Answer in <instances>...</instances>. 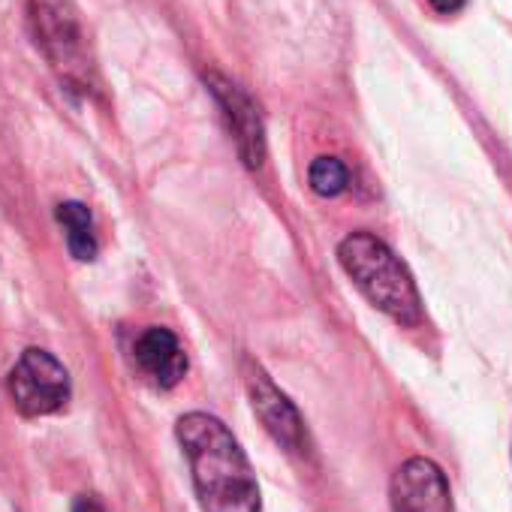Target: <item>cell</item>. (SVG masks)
I'll return each instance as SVG.
<instances>
[{"mask_svg": "<svg viewBox=\"0 0 512 512\" xmlns=\"http://www.w3.org/2000/svg\"><path fill=\"white\" fill-rule=\"evenodd\" d=\"M175 434L190 461L202 512H260V485L250 461L220 419L187 413Z\"/></svg>", "mask_w": 512, "mask_h": 512, "instance_id": "obj_1", "label": "cell"}, {"mask_svg": "<svg viewBox=\"0 0 512 512\" xmlns=\"http://www.w3.org/2000/svg\"><path fill=\"white\" fill-rule=\"evenodd\" d=\"M431 4V10H437V13H443V16H452V13H458L467 0H428Z\"/></svg>", "mask_w": 512, "mask_h": 512, "instance_id": "obj_11", "label": "cell"}, {"mask_svg": "<svg viewBox=\"0 0 512 512\" xmlns=\"http://www.w3.org/2000/svg\"><path fill=\"white\" fill-rule=\"evenodd\" d=\"M133 359H136V368L142 371V377L148 383H154L157 389H172L187 374L184 347L178 344V338L169 329H160V326H151L136 338Z\"/></svg>", "mask_w": 512, "mask_h": 512, "instance_id": "obj_8", "label": "cell"}, {"mask_svg": "<svg viewBox=\"0 0 512 512\" xmlns=\"http://www.w3.org/2000/svg\"><path fill=\"white\" fill-rule=\"evenodd\" d=\"M58 220L67 232V247L79 263H91L97 256V232L94 217L82 202H64L58 205Z\"/></svg>", "mask_w": 512, "mask_h": 512, "instance_id": "obj_9", "label": "cell"}, {"mask_svg": "<svg viewBox=\"0 0 512 512\" xmlns=\"http://www.w3.org/2000/svg\"><path fill=\"white\" fill-rule=\"evenodd\" d=\"M10 398L25 416H52L70 401V374L46 350H25L10 371Z\"/></svg>", "mask_w": 512, "mask_h": 512, "instance_id": "obj_4", "label": "cell"}, {"mask_svg": "<svg viewBox=\"0 0 512 512\" xmlns=\"http://www.w3.org/2000/svg\"><path fill=\"white\" fill-rule=\"evenodd\" d=\"M31 19H34L37 43L43 46L52 67L61 73V79L73 85H88L91 82L88 37L70 0H31Z\"/></svg>", "mask_w": 512, "mask_h": 512, "instance_id": "obj_3", "label": "cell"}, {"mask_svg": "<svg viewBox=\"0 0 512 512\" xmlns=\"http://www.w3.org/2000/svg\"><path fill=\"white\" fill-rule=\"evenodd\" d=\"M308 178H311L314 193H320V196H338V193H344V187L350 181L347 166L338 157H317L308 169Z\"/></svg>", "mask_w": 512, "mask_h": 512, "instance_id": "obj_10", "label": "cell"}, {"mask_svg": "<svg viewBox=\"0 0 512 512\" xmlns=\"http://www.w3.org/2000/svg\"><path fill=\"white\" fill-rule=\"evenodd\" d=\"M244 386L253 404V413L260 416V422L266 425V431L290 452L302 455L308 452V431L305 422L299 416V410L293 407V401L272 383V377L256 365V362H244Z\"/></svg>", "mask_w": 512, "mask_h": 512, "instance_id": "obj_5", "label": "cell"}, {"mask_svg": "<svg viewBox=\"0 0 512 512\" xmlns=\"http://www.w3.org/2000/svg\"><path fill=\"white\" fill-rule=\"evenodd\" d=\"M73 512H109V509L100 500H94V497H79L76 506H73Z\"/></svg>", "mask_w": 512, "mask_h": 512, "instance_id": "obj_12", "label": "cell"}, {"mask_svg": "<svg viewBox=\"0 0 512 512\" xmlns=\"http://www.w3.org/2000/svg\"><path fill=\"white\" fill-rule=\"evenodd\" d=\"M208 88L217 100V106L223 109V118H226V127L235 139V148L241 154V160L256 169L263 160H266V130H263V118H260V109L256 103L229 79L211 73L208 79Z\"/></svg>", "mask_w": 512, "mask_h": 512, "instance_id": "obj_6", "label": "cell"}, {"mask_svg": "<svg viewBox=\"0 0 512 512\" xmlns=\"http://www.w3.org/2000/svg\"><path fill=\"white\" fill-rule=\"evenodd\" d=\"M395 512H455L443 470L431 458H410L392 476Z\"/></svg>", "mask_w": 512, "mask_h": 512, "instance_id": "obj_7", "label": "cell"}, {"mask_svg": "<svg viewBox=\"0 0 512 512\" xmlns=\"http://www.w3.org/2000/svg\"><path fill=\"white\" fill-rule=\"evenodd\" d=\"M338 260L362 296L389 320L401 326H416L422 320V299L413 275L386 241L371 232H353L341 241Z\"/></svg>", "mask_w": 512, "mask_h": 512, "instance_id": "obj_2", "label": "cell"}]
</instances>
